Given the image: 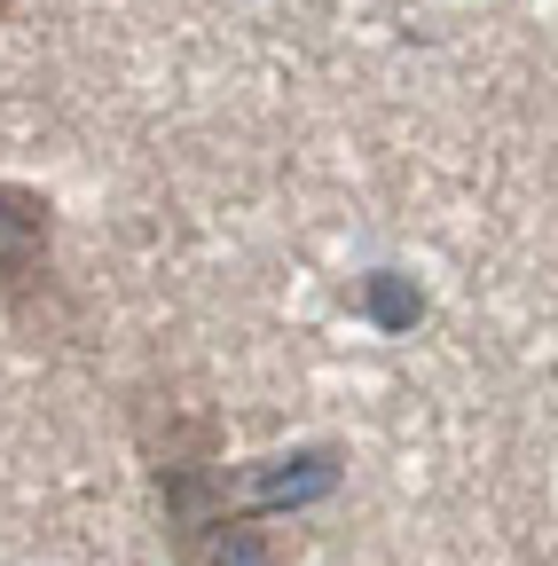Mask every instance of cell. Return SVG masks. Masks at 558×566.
Instances as JSON below:
<instances>
[{
	"mask_svg": "<svg viewBox=\"0 0 558 566\" xmlns=\"http://www.w3.org/2000/svg\"><path fill=\"white\" fill-rule=\"evenodd\" d=\"M55 205L40 189H9L0 181V300H9L24 323L55 315Z\"/></svg>",
	"mask_w": 558,
	"mask_h": 566,
	"instance_id": "6da1fadb",
	"label": "cell"
}]
</instances>
